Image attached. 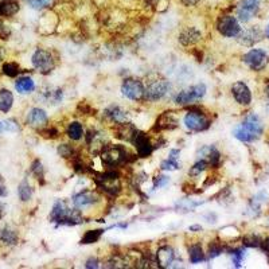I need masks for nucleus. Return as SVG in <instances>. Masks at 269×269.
<instances>
[{"label":"nucleus","mask_w":269,"mask_h":269,"mask_svg":"<svg viewBox=\"0 0 269 269\" xmlns=\"http://www.w3.org/2000/svg\"><path fill=\"white\" fill-rule=\"evenodd\" d=\"M49 220L58 225H68V226H76L84 222V217L81 210L77 208H70L66 200L58 199L53 206V210L50 213Z\"/></svg>","instance_id":"f257e3e1"},{"label":"nucleus","mask_w":269,"mask_h":269,"mask_svg":"<svg viewBox=\"0 0 269 269\" xmlns=\"http://www.w3.org/2000/svg\"><path fill=\"white\" fill-rule=\"evenodd\" d=\"M262 124H261L260 117L254 113L248 114L245 120L241 122L240 125H237L233 130L234 138L238 139L242 143H252L257 140L262 134Z\"/></svg>","instance_id":"f03ea898"},{"label":"nucleus","mask_w":269,"mask_h":269,"mask_svg":"<svg viewBox=\"0 0 269 269\" xmlns=\"http://www.w3.org/2000/svg\"><path fill=\"white\" fill-rule=\"evenodd\" d=\"M100 156H101L102 163L108 168L118 167L136 159V155L129 154L128 150L121 144H106Z\"/></svg>","instance_id":"7ed1b4c3"},{"label":"nucleus","mask_w":269,"mask_h":269,"mask_svg":"<svg viewBox=\"0 0 269 269\" xmlns=\"http://www.w3.org/2000/svg\"><path fill=\"white\" fill-rule=\"evenodd\" d=\"M94 180H96L97 187L110 196H117L122 190L120 174L117 171H114V168L106 170L105 172L96 176Z\"/></svg>","instance_id":"20e7f679"},{"label":"nucleus","mask_w":269,"mask_h":269,"mask_svg":"<svg viewBox=\"0 0 269 269\" xmlns=\"http://www.w3.org/2000/svg\"><path fill=\"white\" fill-rule=\"evenodd\" d=\"M184 125L192 132H204L212 125V120L200 108H191L184 116Z\"/></svg>","instance_id":"39448f33"},{"label":"nucleus","mask_w":269,"mask_h":269,"mask_svg":"<svg viewBox=\"0 0 269 269\" xmlns=\"http://www.w3.org/2000/svg\"><path fill=\"white\" fill-rule=\"evenodd\" d=\"M33 66L41 74H50L55 68V59H54L53 54L50 53L49 50L45 49H37L35 53L33 54L31 58Z\"/></svg>","instance_id":"423d86ee"},{"label":"nucleus","mask_w":269,"mask_h":269,"mask_svg":"<svg viewBox=\"0 0 269 269\" xmlns=\"http://www.w3.org/2000/svg\"><path fill=\"white\" fill-rule=\"evenodd\" d=\"M170 90V82L164 78H156L152 80L146 86V93H144V100L155 102L159 101L168 93Z\"/></svg>","instance_id":"0eeeda50"},{"label":"nucleus","mask_w":269,"mask_h":269,"mask_svg":"<svg viewBox=\"0 0 269 269\" xmlns=\"http://www.w3.org/2000/svg\"><path fill=\"white\" fill-rule=\"evenodd\" d=\"M121 92L130 101H142L144 100L146 86L138 78H125L121 84Z\"/></svg>","instance_id":"6e6552de"},{"label":"nucleus","mask_w":269,"mask_h":269,"mask_svg":"<svg viewBox=\"0 0 269 269\" xmlns=\"http://www.w3.org/2000/svg\"><path fill=\"white\" fill-rule=\"evenodd\" d=\"M205 94H206V85L205 84H196V85L190 86L187 89L179 92L175 97V102L180 106L191 105L200 98H204Z\"/></svg>","instance_id":"1a4fd4ad"},{"label":"nucleus","mask_w":269,"mask_h":269,"mask_svg":"<svg viewBox=\"0 0 269 269\" xmlns=\"http://www.w3.org/2000/svg\"><path fill=\"white\" fill-rule=\"evenodd\" d=\"M217 30L221 35L226 38L238 37L241 33L240 22L233 15H222L217 21Z\"/></svg>","instance_id":"9d476101"},{"label":"nucleus","mask_w":269,"mask_h":269,"mask_svg":"<svg viewBox=\"0 0 269 269\" xmlns=\"http://www.w3.org/2000/svg\"><path fill=\"white\" fill-rule=\"evenodd\" d=\"M130 144L136 148V154L139 158H148V156H151V154L155 150L150 136L139 129L134 132L133 138L130 140Z\"/></svg>","instance_id":"9b49d317"},{"label":"nucleus","mask_w":269,"mask_h":269,"mask_svg":"<svg viewBox=\"0 0 269 269\" xmlns=\"http://www.w3.org/2000/svg\"><path fill=\"white\" fill-rule=\"evenodd\" d=\"M244 62L254 72L262 70L268 63V55L264 50L261 49H253L244 55Z\"/></svg>","instance_id":"f8f14e48"},{"label":"nucleus","mask_w":269,"mask_h":269,"mask_svg":"<svg viewBox=\"0 0 269 269\" xmlns=\"http://www.w3.org/2000/svg\"><path fill=\"white\" fill-rule=\"evenodd\" d=\"M179 126V118L172 110H166L160 113L156 118L154 130L155 132H162V130H174Z\"/></svg>","instance_id":"ddd939ff"},{"label":"nucleus","mask_w":269,"mask_h":269,"mask_svg":"<svg viewBox=\"0 0 269 269\" xmlns=\"http://www.w3.org/2000/svg\"><path fill=\"white\" fill-rule=\"evenodd\" d=\"M260 9V0H241L237 7V19L240 22H249Z\"/></svg>","instance_id":"4468645a"},{"label":"nucleus","mask_w":269,"mask_h":269,"mask_svg":"<svg viewBox=\"0 0 269 269\" xmlns=\"http://www.w3.org/2000/svg\"><path fill=\"white\" fill-rule=\"evenodd\" d=\"M100 200H101V196L98 195L96 191H92V190H84V191L78 192L77 195L73 196L74 208L80 209V210L92 208L94 205H97Z\"/></svg>","instance_id":"2eb2a0df"},{"label":"nucleus","mask_w":269,"mask_h":269,"mask_svg":"<svg viewBox=\"0 0 269 269\" xmlns=\"http://www.w3.org/2000/svg\"><path fill=\"white\" fill-rule=\"evenodd\" d=\"M106 144L108 143H106L105 136L102 132L97 129H89V132L86 134V146L89 148L90 154L100 155Z\"/></svg>","instance_id":"dca6fc26"},{"label":"nucleus","mask_w":269,"mask_h":269,"mask_svg":"<svg viewBox=\"0 0 269 269\" xmlns=\"http://www.w3.org/2000/svg\"><path fill=\"white\" fill-rule=\"evenodd\" d=\"M26 122H27L31 128H34V129L39 130L47 125L49 116H47V113H46L43 109H41V108H33V109H30L29 113H27Z\"/></svg>","instance_id":"f3484780"},{"label":"nucleus","mask_w":269,"mask_h":269,"mask_svg":"<svg viewBox=\"0 0 269 269\" xmlns=\"http://www.w3.org/2000/svg\"><path fill=\"white\" fill-rule=\"evenodd\" d=\"M232 94L240 105H249L252 102V92L245 82H236L232 86Z\"/></svg>","instance_id":"a211bd4d"},{"label":"nucleus","mask_w":269,"mask_h":269,"mask_svg":"<svg viewBox=\"0 0 269 269\" xmlns=\"http://www.w3.org/2000/svg\"><path fill=\"white\" fill-rule=\"evenodd\" d=\"M155 260L158 262V266L160 268H168L171 266V264L175 260V252L171 246L168 245H163L158 249V252L155 254Z\"/></svg>","instance_id":"6ab92c4d"},{"label":"nucleus","mask_w":269,"mask_h":269,"mask_svg":"<svg viewBox=\"0 0 269 269\" xmlns=\"http://www.w3.org/2000/svg\"><path fill=\"white\" fill-rule=\"evenodd\" d=\"M178 39H179L180 45L184 46V47H188V46H194L198 42H200L202 33L195 27H186V29L180 31Z\"/></svg>","instance_id":"aec40b11"},{"label":"nucleus","mask_w":269,"mask_h":269,"mask_svg":"<svg viewBox=\"0 0 269 269\" xmlns=\"http://www.w3.org/2000/svg\"><path fill=\"white\" fill-rule=\"evenodd\" d=\"M138 130V128L130 124L129 121L126 122H118V124H114L113 126V134L120 140H124V142H128L130 143V140L133 138L134 132Z\"/></svg>","instance_id":"412c9836"},{"label":"nucleus","mask_w":269,"mask_h":269,"mask_svg":"<svg viewBox=\"0 0 269 269\" xmlns=\"http://www.w3.org/2000/svg\"><path fill=\"white\" fill-rule=\"evenodd\" d=\"M104 116L106 120H109L113 124L128 121V112L124 108L118 105H110L104 110Z\"/></svg>","instance_id":"4be33fe9"},{"label":"nucleus","mask_w":269,"mask_h":269,"mask_svg":"<svg viewBox=\"0 0 269 269\" xmlns=\"http://www.w3.org/2000/svg\"><path fill=\"white\" fill-rule=\"evenodd\" d=\"M199 155L204 156V158H200V159L206 160L210 167H213V168L220 167L221 154H220V151L214 147V146H208V147H204L202 150H200Z\"/></svg>","instance_id":"5701e85b"},{"label":"nucleus","mask_w":269,"mask_h":269,"mask_svg":"<svg viewBox=\"0 0 269 269\" xmlns=\"http://www.w3.org/2000/svg\"><path fill=\"white\" fill-rule=\"evenodd\" d=\"M21 10L19 0H0V18H13Z\"/></svg>","instance_id":"b1692460"},{"label":"nucleus","mask_w":269,"mask_h":269,"mask_svg":"<svg viewBox=\"0 0 269 269\" xmlns=\"http://www.w3.org/2000/svg\"><path fill=\"white\" fill-rule=\"evenodd\" d=\"M261 39V33L257 29L252 27V29L246 30V31H241L240 35H238V41L240 43L245 46H252L253 43H256Z\"/></svg>","instance_id":"393cba45"},{"label":"nucleus","mask_w":269,"mask_h":269,"mask_svg":"<svg viewBox=\"0 0 269 269\" xmlns=\"http://www.w3.org/2000/svg\"><path fill=\"white\" fill-rule=\"evenodd\" d=\"M14 105V94L9 89H0V112L9 113Z\"/></svg>","instance_id":"a878e982"},{"label":"nucleus","mask_w":269,"mask_h":269,"mask_svg":"<svg viewBox=\"0 0 269 269\" xmlns=\"http://www.w3.org/2000/svg\"><path fill=\"white\" fill-rule=\"evenodd\" d=\"M15 89L21 94L31 93V92H34V89H35V84H34L33 78L21 77L15 81Z\"/></svg>","instance_id":"bb28decb"},{"label":"nucleus","mask_w":269,"mask_h":269,"mask_svg":"<svg viewBox=\"0 0 269 269\" xmlns=\"http://www.w3.org/2000/svg\"><path fill=\"white\" fill-rule=\"evenodd\" d=\"M85 132H84V128H82V124L78 121H72L66 128V134L69 136L70 139L74 140V142H78L81 140L84 136H85Z\"/></svg>","instance_id":"cd10ccee"},{"label":"nucleus","mask_w":269,"mask_h":269,"mask_svg":"<svg viewBox=\"0 0 269 269\" xmlns=\"http://www.w3.org/2000/svg\"><path fill=\"white\" fill-rule=\"evenodd\" d=\"M188 258H190L191 264H198V262L205 260V253L200 244L190 245V248H188Z\"/></svg>","instance_id":"c85d7f7f"},{"label":"nucleus","mask_w":269,"mask_h":269,"mask_svg":"<svg viewBox=\"0 0 269 269\" xmlns=\"http://www.w3.org/2000/svg\"><path fill=\"white\" fill-rule=\"evenodd\" d=\"M2 73L10 78H15L22 73V69L17 62H6L2 66Z\"/></svg>","instance_id":"c756f323"},{"label":"nucleus","mask_w":269,"mask_h":269,"mask_svg":"<svg viewBox=\"0 0 269 269\" xmlns=\"http://www.w3.org/2000/svg\"><path fill=\"white\" fill-rule=\"evenodd\" d=\"M0 240L3 241L6 245H17L19 241L18 233L10 228H5L0 232Z\"/></svg>","instance_id":"7c9ffc66"},{"label":"nucleus","mask_w":269,"mask_h":269,"mask_svg":"<svg viewBox=\"0 0 269 269\" xmlns=\"http://www.w3.org/2000/svg\"><path fill=\"white\" fill-rule=\"evenodd\" d=\"M18 194H19V198H21L22 202H29L31 199V196H33V187L30 186L29 180L25 179L19 184Z\"/></svg>","instance_id":"2f4dec72"},{"label":"nucleus","mask_w":269,"mask_h":269,"mask_svg":"<svg viewBox=\"0 0 269 269\" xmlns=\"http://www.w3.org/2000/svg\"><path fill=\"white\" fill-rule=\"evenodd\" d=\"M105 232L104 229H96V230H88V232L84 234V237L81 238V244L82 245H88V244H94L100 240V237L102 236V233Z\"/></svg>","instance_id":"473e14b6"},{"label":"nucleus","mask_w":269,"mask_h":269,"mask_svg":"<svg viewBox=\"0 0 269 269\" xmlns=\"http://www.w3.org/2000/svg\"><path fill=\"white\" fill-rule=\"evenodd\" d=\"M31 172L41 182V184L45 183V168L42 166L41 160H34L33 164H31Z\"/></svg>","instance_id":"72a5a7b5"},{"label":"nucleus","mask_w":269,"mask_h":269,"mask_svg":"<svg viewBox=\"0 0 269 269\" xmlns=\"http://www.w3.org/2000/svg\"><path fill=\"white\" fill-rule=\"evenodd\" d=\"M208 167H209L208 162H206V160H204V159H199L195 164H194V166H192L191 168H190L188 175L192 176V178H196V176H199L200 174H202V172H204Z\"/></svg>","instance_id":"f704fd0d"},{"label":"nucleus","mask_w":269,"mask_h":269,"mask_svg":"<svg viewBox=\"0 0 269 269\" xmlns=\"http://www.w3.org/2000/svg\"><path fill=\"white\" fill-rule=\"evenodd\" d=\"M38 132H39L45 139H57V138H59V134H61V130L58 129V128L49 125H46L45 128H42V129H39Z\"/></svg>","instance_id":"c9c22d12"},{"label":"nucleus","mask_w":269,"mask_h":269,"mask_svg":"<svg viewBox=\"0 0 269 269\" xmlns=\"http://www.w3.org/2000/svg\"><path fill=\"white\" fill-rule=\"evenodd\" d=\"M76 150H74L72 146H69V144H59L58 146V154L62 156V158H65V159H69V158H72V156L76 155Z\"/></svg>","instance_id":"e433bc0d"},{"label":"nucleus","mask_w":269,"mask_h":269,"mask_svg":"<svg viewBox=\"0 0 269 269\" xmlns=\"http://www.w3.org/2000/svg\"><path fill=\"white\" fill-rule=\"evenodd\" d=\"M222 250H224L222 244L218 242V241H213L210 246H209V257L210 258H216V257H218L222 253Z\"/></svg>","instance_id":"4c0bfd02"},{"label":"nucleus","mask_w":269,"mask_h":269,"mask_svg":"<svg viewBox=\"0 0 269 269\" xmlns=\"http://www.w3.org/2000/svg\"><path fill=\"white\" fill-rule=\"evenodd\" d=\"M160 168H162L163 171H175V170H178V168H180V167H179V163H178V160L168 158L167 160L162 162Z\"/></svg>","instance_id":"58836bf2"},{"label":"nucleus","mask_w":269,"mask_h":269,"mask_svg":"<svg viewBox=\"0 0 269 269\" xmlns=\"http://www.w3.org/2000/svg\"><path fill=\"white\" fill-rule=\"evenodd\" d=\"M232 257H233V264L236 265L237 268H240L241 262L244 260L245 253L242 249H236V250H233L232 252Z\"/></svg>","instance_id":"ea45409f"},{"label":"nucleus","mask_w":269,"mask_h":269,"mask_svg":"<svg viewBox=\"0 0 269 269\" xmlns=\"http://www.w3.org/2000/svg\"><path fill=\"white\" fill-rule=\"evenodd\" d=\"M3 129H5V132H18L19 125L15 120H5L3 121Z\"/></svg>","instance_id":"a19ab883"},{"label":"nucleus","mask_w":269,"mask_h":269,"mask_svg":"<svg viewBox=\"0 0 269 269\" xmlns=\"http://www.w3.org/2000/svg\"><path fill=\"white\" fill-rule=\"evenodd\" d=\"M29 2V5L33 7V9L41 10L45 9L47 6L50 5V0H27Z\"/></svg>","instance_id":"79ce46f5"},{"label":"nucleus","mask_w":269,"mask_h":269,"mask_svg":"<svg viewBox=\"0 0 269 269\" xmlns=\"http://www.w3.org/2000/svg\"><path fill=\"white\" fill-rule=\"evenodd\" d=\"M11 35V30L9 29V26L6 25L5 22L0 19V39H9Z\"/></svg>","instance_id":"37998d69"},{"label":"nucleus","mask_w":269,"mask_h":269,"mask_svg":"<svg viewBox=\"0 0 269 269\" xmlns=\"http://www.w3.org/2000/svg\"><path fill=\"white\" fill-rule=\"evenodd\" d=\"M170 182V178L166 175H158L154 179V187L158 188V187H163V186H166V184Z\"/></svg>","instance_id":"c03bdc74"},{"label":"nucleus","mask_w":269,"mask_h":269,"mask_svg":"<svg viewBox=\"0 0 269 269\" xmlns=\"http://www.w3.org/2000/svg\"><path fill=\"white\" fill-rule=\"evenodd\" d=\"M244 244L246 246H260L261 241L257 236H248L244 238Z\"/></svg>","instance_id":"a18cd8bd"},{"label":"nucleus","mask_w":269,"mask_h":269,"mask_svg":"<svg viewBox=\"0 0 269 269\" xmlns=\"http://www.w3.org/2000/svg\"><path fill=\"white\" fill-rule=\"evenodd\" d=\"M9 194V190H7V186H6L5 178L0 175V196L3 198V196H7Z\"/></svg>","instance_id":"49530a36"},{"label":"nucleus","mask_w":269,"mask_h":269,"mask_svg":"<svg viewBox=\"0 0 269 269\" xmlns=\"http://www.w3.org/2000/svg\"><path fill=\"white\" fill-rule=\"evenodd\" d=\"M98 264H100V261H98L97 258L94 257V258H89V260L86 261L85 266H86V268H89V269L90 268L96 269V268H98V266H100V265H98Z\"/></svg>","instance_id":"de8ad7c7"},{"label":"nucleus","mask_w":269,"mask_h":269,"mask_svg":"<svg viewBox=\"0 0 269 269\" xmlns=\"http://www.w3.org/2000/svg\"><path fill=\"white\" fill-rule=\"evenodd\" d=\"M179 155H180L179 150H171V151H170V154H168V158H171V159L178 160V158H179Z\"/></svg>","instance_id":"09e8293b"},{"label":"nucleus","mask_w":269,"mask_h":269,"mask_svg":"<svg viewBox=\"0 0 269 269\" xmlns=\"http://www.w3.org/2000/svg\"><path fill=\"white\" fill-rule=\"evenodd\" d=\"M180 2H182L186 7H192V6L198 5L199 0H180Z\"/></svg>","instance_id":"8fccbe9b"},{"label":"nucleus","mask_w":269,"mask_h":269,"mask_svg":"<svg viewBox=\"0 0 269 269\" xmlns=\"http://www.w3.org/2000/svg\"><path fill=\"white\" fill-rule=\"evenodd\" d=\"M192 230H202V228L199 225H194V226H190V232H192Z\"/></svg>","instance_id":"3c124183"},{"label":"nucleus","mask_w":269,"mask_h":269,"mask_svg":"<svg viewBox=\"0 0 269 269\" xmlns=\"http://www.w3.org/2000/svg\"><path fill=\"white\" fill-rule=\"evenodd\" d=\"M2 132H5V129H3V121L0 120V133H2Z\"/></svg>","instance_id":"603ef678"},{"label":"nucleus","mask_w":269,"mask_h":269,"mask_svg":"<svg viewBox=\"0 0 269 269\" xmlns=\"http://www.w3.org/2000/svg\"><path fill=\"white\" fill-rule=\"evenodd\" d=\"M265 35H266V38H269V25L266 26V30H265Z\"/></svg>","instance_id":"864d4df0"},{"label":"nucleus","mask_w":269,"mask_h":269,"mask_svg":"<svg viewBox=\"0 0 269 269\" xmlns=\"http://www.w3.org/2000/svg\"><path fill=\"white\" fill-rule=\"evenodd\" d=\"M265 93H266V96H268V97H269V85L266 86V89H265Z\"/></svg>","instance_id":"5fc2aeb1"},{"label":"nucleus","mask_w":269,"mask_h":269,"mask_svg":"<svg viewBox=\"0 0 269 269\" xmlns=\"http://www.w3.org/2000/svg\"><path fill=\"white\" fill-rule=\"evenodd\" d=\"M268 110H269V105H268Z\"/></svg>","instance_id":"6e6d98bb"}]
</instances>
